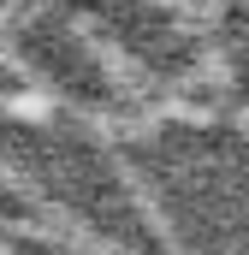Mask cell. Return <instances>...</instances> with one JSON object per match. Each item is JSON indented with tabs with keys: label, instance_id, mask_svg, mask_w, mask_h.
Listing matches in <instances>:
<instances>
[{
	"label": "cell",
	"instance_id": "1",
	"mask_svg": "<svg viewBox=\"0 0 249 255\" xmlns=\"http://www.w3.org/2000/svg\"><path fill=\"white\" fill-rule=\"evenodd\" d=\"M24 255H77V250H24Z\"/></svg>",
	"mask_w": 249,
	"mask_h": 255
}]
</instances>
